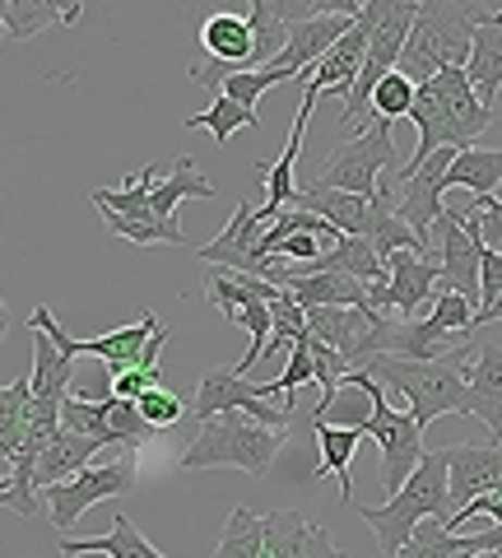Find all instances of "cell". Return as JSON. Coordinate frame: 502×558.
<instances>
[{
    "label": "cell",
    "mask_w": 502,
    "mask_h": 558,
    "mask_svg": "<svg viewBox=\"0 0 502 558\" xmlns=\"http://www.w3.org/2000/svg\"><path fill=\"white\" fill-rule=\"evenodd\" d=\"M475 340L461 344L456 354L432 359V363H409V359H372L368 373L382 381L387 391H395L409 405V414L419 418V428H428L442 414H470V381H465V363H475Z\"/></svg>",
    "instance_id": "obj_1"
},
{
    "label": "cell",
    "mask_w": 502,
    "mask_h": 558,
    "mask_svg": "<svg viewBox=\"0 0 502 558\" xmlns=\"http://www.w3.org/2000/svg\"><path fill=\"white\" fill-rule=\"evenodd\" d=\"M452 517H456V508H452V470H446L442 451H428L424 465L414 470L401 494L387 498L382 508H363V526H372L382 554L395 558L414 539V531H419L424 521H442V526H452Z\"/></svg>",
    "instance_id": "obj_2"
},
{
    "label": "cell",
    "mask_w": 502,
    "mask_h": 558,
    "mask_svg": "<svg viewBox=\"0 0 502 558\" xmlns=\"http://www.w3.org/2000/svg\"><path fill=\"white\" fill-rule=\"evenodd\" d=\"M483 20H489L483 10L446 5V0H428V5H419L409 47L401 57V75L414 80V84H428V80H438L442 70H470L475 28Z\"/></svg>",
    "instance_id": "obj_3"
},
{
    "label": "cell",
    "mask_w": 502,
    "mask_h": 558,
    "mask_svg": "<svg viewBox=\"0 0 502 558\" xmlns=\"http://www.w3.org/2000/svg\"><path fill=\"white\" fill-rule=\"evenodd\" d=\"M284 442V428H266L252 414H219L200 424L196 442L182 451V470H242L252 480H266Z\"/></svg>",
    "instance_id": "obj_4"
},
{
    "label": "cell",
    "mask_w": 502,
    "mask_h": 558,
    "mask_svg": "<svg viewBox=\"0 0 502 558\" xmlns=\"http://www.w3.org/2000/svg\"><path fill=\"white\" fill-rule=\"evenodd\" d=\"M382 172H405L401 154L391 145V121H368L358 135H350L344 145L331 149V159L321 163L317 172V186H331V191H350V196H363L372 201L377 191V178Z\"/></svg>",
    "instance_id": "obj_5"
},
{
    "label": "cell",
    "mask_w": 502,
    "mask_h": 558,
    "mask_svg": "<svg viewBox=\"0 0 502 558\" xmlns=\"http://www.w3.org/2000/svg\"><path fill=\"white\" fill-rule=\"evenodd\" d=\"M368 438L382 447V484H387V498H395L401 488L409 484V475L424 465V428L405 405H395L391 391L372 377V418H368Z\"/></svg>",
    "instance_id": "obj_6"
},
{
    "label": "cell",
    "mask_w": 502,
    "mask_h": 558,
    "mask_svg": "<svg viewBox=\"0 0 502 558\" xmlns=\"http://www.w3.org/2000/svg\"><path fill=\"white\" fill-rule=\"evenodd\" d=\"M140 488V475H135V461L131 451H121L117 461H102V465H89L79 470L75 480H65L57 488H42V502H47V517L51 526L61 535L75 531V521L94 508V502H108V498H126Z\"/></svg>",
    "instance_id": "obj_7"
},
{
    "label": "cell",
    "mask_w": 502,
    "mask_h": 558,
    "mask_svg": "<svg viewBox=\"0 0 502 558\" xmlns=\"http://www.w3.org/2000/svg\"><path fill=\"white\" fill-rule=\"evenodd\" d=\"M192 414H196V424H210V418H219V414H252L256 424H266V428H284L293 410L270 405V400L261 396V387L247 381L237 368H215V373H205L196 381Z\"/></svg>",
    "instance_id": "obj_8"
},
{
    "label": "cell",
    "mask_w": 502,
    "mask_h": 558,
    "mask_svg": "<svg viewBox=\"0 0 502 558\" xmlns=\"http://www.w3.org/2000/svg\"><path fill=\"white\" fill-rule=\"evenodd\" d=\"M261 209H256L252 196H242L237 209H233V219L223 223V233L215 242H205V247L196 252L205 266H215V270H233V275H256V279H266V256H261Z\"/></svg>",
    "instance_id": "obj_9"
},
{
    "label": "cell",
    "mask_w": 502,
    "mask_h": 558,
    "mask_svg": "<svg viewBox=\"0 0 502 558\" xmlns=\"http://www.w3.org/2000/svg\"><path fill=\"white\" fill-rule=\"evenodd\" d=\"M391 266V279L387 284H372V312H401V322H414V312H419L428 299L438 303L442 293V266L438 260H428L419 252H401L387 260Z\"/></svg>",
    "instance_id": "obj_10"
},
{
    "label": "cell",
    "mask_w": 502,
    "mask_h": 558,
    "mask_svg": "<svg viewBox=\"0 0 502 558\" xmlns=\"http://www.w3.org/2000/svg\"><path fill=\"white\" fill-rule=\"evenodd\" d=\"M461 149H438L424 168H414L409 178H401V196H395V209H401V219L414 229V238L432 247V229H438V219L446 215L442 205V191H446V172H452Z\"/></svg>",
    "instance_id": "obj_11"
},
{
    "label": "cell",
    "mask_w": 502,
    "mask_h": 558,
    "mask_svg": "<svg viewBox=\"0 0 502 558\" xmlns=\"http://www.w3.org/2000/svg\"><path fill=\"white\" fill-rule=\"evenodd\" d=\"M446 470H452V508L465 512L475 498L502 488V442H456L442 447Z\"/></svg>",
    "instance_id": "obj_12"
},
{
    "label": "cell",
    "mask_w": 502,
    "mask_h": 558,
    "mask_svg": "<svg viewBox=\"0 0 502 558\" xmlns=\"http://www.w3.org/2000/svg\"><path fill=\"white\" fill-rule=\"evenodd\" d=\"M438 252H442V293H461V299H479V260L483 247L461 229V219L446 209L438 219Z\"/></svg>",
    "instance_id": "obj_13"
},
{
    "label": "cell",
    "mask_w": 502,
    "mask_h": 558,
    "mask_svg": "<svg viewBox=\"0 0 502 558\" xmlns=\"http://www.w3.org/2000/svg\"><path fill=\"white\" fill-rule=\"evenodd\" d=\"M465 381H470V414L489 424L493 442H502V344L498 340H479Z\"/></svg>",
    "instance_id": "obj_14"
},
{
    "label": "cell",
    "mask_w": 502,
    "mask_h": 558,
    "mask_svg": "<svg viewBox=\"0 0 502 558\" xmlns=\"http://www.w3.org/2000/svg\"><path fill=\"white\" fill-rule=\"evenodd\" d=\"M293 209H311V215L331 219L344 238H368L377 196L363 201V196H350V191H331V186L307 182V186H298V201H293Z\"/></svg>",
    "instance_id": "obj_15"
},
{
    "label": "cell",
    "mask_w": 502,
    "mask_h": 558,
    "mask_svg": "<svg viewBox=\"0 0 502 558\" xmlns=\"http://www.w3.org/2000/svg\"><path fill=\"white\" fill-rule=\"evenodd\" d=\"M192 80L205 84L210 94H229L233 102H242V108H252L256 112V102H261L270 89H280V84H293L280 65H270V70H229V65H196L192 70Z\"/></svg>",
    "instance_id": "obj_16"
},
{
    "label": "cell",
    "mask_w": 502,
    "mask_h": 558,
    "mask_svg": "<svg viewBox=\"0 0 502 558\" xmlns=\"http://www.w3.org/2000/svg\"><path fill=\"white\" fill-rule=\"evenodd\" d=\"M502 549V531H475V535H452L442 521H424L414 531L409 545L395 554V558H479V554H493Z\"/></svg>",
    "instance_id": "obj_17"
},
{
    "label": "cell",
    "mask_w": 502,
    "mask_h": 558,
    "mask_svg": "<svg viewBox=\"0 0 502 558\" xmlns=\"http://www.w3.org/2000/svg\"><path fill=\"white\" fill-rule=\"evenodd\" d=\"M200 47L215 57V65H229V70H252L256 61V33L247 14H210L200 24Z\"/></svg>",
    "instance_id": "obj_18"
},
{
    "label": "cell",
    "mask_w": 502,
    "mask_h": 558,
    "mask_svg": "<svg viewBox=\"0 0 502 558\" xmlns=\"http://www.w3.org/2000/svg\"><path fill=\"white\" fill-rule=\"evenodd\" d=\"M368 418H372V373L368 368L350 373L311 410V424H331V428H368Z\"/></svg>",
    "instance_id": "obj_19"
},
{
    "label": "cell",
    "mask_w": 502,
    "mask_h": 558,
    "mask_svg": "<svg viewBox=\"0 0 502 558\" xmlns=\"http://www.w3.org/2000/svg\"><path fill=\"white\" fill-rule=\"evenodd\" d=\"M33 400H51V405H65L75 391V359H65L57 344H51V336H42V330H33Z\"/></svg>",
    "instance_id": "obj_20"
},
{
    "label": "cell",
    "mask_w": 502,
    "mask_h": 558,
    "mask_svg": "<svg viewBox=\"0 0 502 558\" xmlns=\"http://www.w3.org/2000/svg\"><path fill=\"white\" fill-rule=\"evenodd\" d=\"M311 433H317V451H321V465H317V475H335L340 480V502L344 508H358L354 502V451L358 442L368 438L363 428H331V424H311Z\"/></svg>",
    "instance_id": "obj_21"
},
{
    "label": "cell",
    "mask_w": 502,
    "mask_h": 558,
    "mask_svg": "<svg viewBox=\"0 0 502 558\" xmlns=\"http://www.w3.org/2000/svg\"><path fill=\"white\" fill-rule=\"evenodd\" d=\"M98 451H102V442L79 438V433L61 428L57 438H51V447L42 451L38 475H33V480H38V494H42V488H57V484H65V480H75L79 470H89Z\"/></svg>",
    "instance_id": "obj_22"
},
{
    "label": "cell",
    "mask_w": 502,
    "mask_h": 558,
    "mask_svg": "<svg viewBox=\"0 0 502 558\" xmlns=\"http://www.w3.org/2000/svg\"><path fill=\"white\" fill-rule=\"evenodd\" d=\"M172 163H145L140 172H131L126 186H94L89 201L98 205V215H121V219H145L149 215V201L159 191V172Z\"/></svg>",
    "instance_id": "obj_23"
},
{
    "label": "cell",
    "mask_w": 502,
    "mask_h": 558,
    "mask_svg": "<svg viewBox=\"0 0 502 558\" xmlns=\"http://www.w3.org/2000/svg\"><path fill=\"white\" fill-rule=\"evenodd\" d=\"M280 293H284V289H274L270 279L233 275V270H210V279H205V299H210L229 322H237L256 299H261V303H274Z\"/></svg>",
    "instance_id": "obj_24"
},
{
    "label": "cell",
    "mask_w": 502,
    "mask_h": 558,
    "mask_svg": "<svg viewBox=\"0 0 502 558\" xmlns=\"http://www.w3.org/2000/svg\"><path fill=\"white\" fill-rule=\"evenodd\" d=\"M465 75H470L479 102L493 108V98L502 89V10L489 14V20L475 28V57H470V70H465Z\"/></svg>",
    "instance_id": "obj_25"
},
{
    "label": "cell",
    "mask_w": 502,
    "mask_h": 558,
    "mask_svg": "<svg viewBox=\"0 0 502 558\" xmlns=\"http://www.w3.org/2000/svg\"><path fill=\"white\" fill-rule=\"evenodd\" d=\"M79 14H84L79 0H71V5H61V0H5V5H0V20H5L10 38H38L42 28L75 24Z\"/></svg>",
    "instance_id": "obj_26"
},
{
    "label": "cell",
    "mask_w": 502,
    "mask_h": 558,
    "mask_svg": "<svg viewBox=\"0 0 502 558\" xmlns=\"http://www.w3.org/2000/svg\"><path fill=\"white\" fill-rule=\"evenodd\" d=\"M182 201H215V182L200 178V168L192 154H182L177 163H172V172L159 182V191H154L149 201V215L154 219H177V205Z\"/></svg>",
    "instance_id": "obj_27"
},
{
    "label": "cell",
    "mask_w": 502,
    "mask_h": 558,
    "mask_svg": "<svg viewBox=\"0 0 502 558\" xmlns=\"http://www.w3.org/2000/svg\"><path fill=\"white\" fill-rule=\"evenodd\" d=\"M61 554H108V558H168L149 545V539L135 531V521L126 512H117L108 535H89V539H61Z\"/></svg>",
    "instance_id": "obj_28"
},
{
    "label": "cell",
    "mask_w": 502,
    "mask_h": 558,
    "mask_svg": "<svg viewBox=\"0 0 502 558\" xmlns=\"http://www.w3.org/2000/svg\"><path fill=\"white\" fill-rule=\"evenodd\" d=\"M303 270L354 275V279H363V284H387V279H391V266L377 256V247H372L368 238H344L335 252H326L321 260H311V266H303Z\"/></svg>",
    "instance_id": "obj_29"
},
{
    "label": "cell",
    "mask_w": 502,
    "mask_h": 558,
    "mask_svg": "<svg viewBox=\"0 0 502 558\" xmlns=\"http://www.w3.org/2000/svg\"><path fill=\"white\" fill-rule=\"evenodd\" d=\"M502 182V149H461L452 172H446V186H465L475 201H493V186Z\"/></svg>",
    "instance_id": "obj_30"
},
{
    "label": "cell",
    "mask_w": 502,
    "mask_h": 558,
    "mask_svg": "<svg viewBox=\"0 0 502 558\" xmlns=\"http://www.w3.org/2000/svg\"><path fill=\"white\" fill-rule=\"evenodd\" d=\"M261 131V117H256L252 108H242V102H233L229 94H215V102L205 112H196V117H186V131H210L219 145H229V140L237 135V131Z\"/></svg>",
    "instance_id": "obj_31"
},
{
    "label": "cell",
    "mask_w": 502,
    "mask_h": 558,
    "mask_svg": "<svg viewBox=\"0 0 502 558\" xmlns=\"http://www.w3.org/2000/svg\"><path fill=\"white\" fill-rule=\"evenodd\" d=\"M28 405H33V381L14 377L0 391V461H10L24 447V424H28Z\"/></svg>",
    "instance_id": "obj_32"
},
{
    "label": "cell",
    "mask_w": 502,
    "mask_h": 558,
    "mask_svg": "<svg viewBox=\"0 0 502 558\" xmlns=\"http://www.w3.org/2000/svg\"><path fill=\"white\" fill-rule=\"evenodd\" d=\"M266 554V517H252V508H233L223 526L215 558H261Z\"/></svg>",
    "instance_id": "obj_33"
},
{
    "label": "cell",
    "mask_w": 502,
    "mask_h": 558,
    "mask_svg": "<svg viewBox=\"0 0 502 558\" xmlns=\"http://www.w3.org/2000/svg\"><path fill=\"white\" fill-rule=\"evenodd\" d=\"M102 223L117 233V238H126L135 242V247H182L186 233H182V223L177 219H121V215H102Z\"/></svg>",
    "instance_id": "obj_34"
},
{
    "label": "cell",
    "mask_w": 502,
    "mask_h": 558,
    "mask_svg": "<svg viewBox=\"0 0 502 558\" xmlns=\"http://www.w3.org/2000/svg\"><path fill=\"white\" fill-rule=\"evenodd\" d=\"M307 535H311V526L303 521V512L274 508V512L266 517V554H261V558H303Z\"/></svg>",
    "instance_id": "obj_35"
},
{
    "label": "cell",
    "mask_w": 502,
    "mask_h": 558,
    "mask_svg": "<svg viewBox=\"0 0 502 558\" xmlns=\"http://www.w3.org/2000/svg\"><path fill=\"white\" fill-rule=\"evenodd\" d=\"M307 336H311V330H307ZM307 381H317V368H311V349H307V340H298V344L289 349V368L274 377V381H266L261 396L270 400V405L284 396V410H293V391L307 387Z\"/></svg>",
    "instance_id": "obj_36"
},
{
    "label": "cell",
    "mask_w": 502,
    "mask_h": 558,
    "mask_svg": "<svg viewBox=\"0 0 502 558\" xmlns=\"http://www.w3.org/2000/svg\"><path fill=\"white\" fill-rule=\"evenodd\" d=\"M61 424L79 433V438H94L102 447H117V433L108 424V405H94V400H65V410H61Z\"/></svg>",
    "instance_id": "obj_37"
},
{
    "label": "cell",
    "mask_w": 502,
    "mask_h": 558,
    "mask_svg": "<svg viewBox=\"0 0 502 558\" xmlns=\"http://www.w3.org/2000/svg\"><path fill=\"white\" fill-rule=\"evenodd\" d=\"M414 94H419V84L414 80H405L401 70L395 75H387L382 84H377V94H372V117L377 121H401V117H409L414 112Z\"/></svg>",
    "instance_id": "obj_38"
},
{
    "label": "cell",
    "mask_w": 502,
    "mask_h": 558,
    "mask_svg": "<svg viewBox=\"0 0 502 558\" xmlns=\"http://www.w3.org/2000/svg\"><path fill=\"white\" fill-rule=\"evenodd\" d=\"M108 424H112V433H117V447H121V451H131V447H140L145 438H154V424L140 414V405H135V400L112 396V400H108Z\"/></svg>",
    "instance_id": "obj_39"
},
{
    "label": "cell",
    "mask_w": 502,
    "mask_h": 558,
    "mask_svg": "<svg viewBox=\"0 0 502 558\" xmlns=\"http://www.w3.org/2000/svg\"><path fill=\"white\" fill-rule=\"evenodd\" d=\"M428 317L438 322L446 336H470V330H475V317H479V307H475L470 299H461V293H438V303H432Z\"/></svg>",
    "instance_id": "obj_40"
},
{
    "label": "cell",
    "mask_w": 502,
    "mask_h": 558,
    "mask_svg": "<svg viewBox=\"0 0 502 558\" xmlns=\"http://www.w3.org/2000/svg\"><path fill=\"white\" fill-rule=\"evenodd\" d=\"M135 405H140V414H145L149 424H154V433L172 428V424H177V418L186 414L182 396H177V391H168V387H154V391H145L140 400H135Z\"/></svg>",
    "instance_id": "obj_41"
},
{
    "label": "cell",
    "mask_w": 502,
    "mask_h": 558,
    "mask_svg": "<svg viewBox=\"0 0 502 558\" xmlns=\"http://www.w3.org/2000/svg\"><path fill=\"white\" fill-rule=\"evenodd\" d=\"M154 387H163L159 368H131V373H117V377H112V391H117L121 400H140V396L154 391Z\"/></svg>",
    "instance_id": "obj_42"
},
{
    "label": "cell",
    "mask_w": 502,
    "mask_h": 558,
    "mask_svg": "<svg viewBox=\"0 0 502 558\" xmlns=\"http://www.w3.org/2000/svg\"><path fill=\"white\" fill-rule=\"evenodd\" d=\"M498 293H502V252L483 247V260H479V307H489Z\"/></svg>",
    "instance_id": "obj_43"
},
{
    "label": "cell",
    "mask_w": 502,
    "mask_h": 558,
    "mask_svg": "<svg viewBox=\"0 0 502 558\" xmlns=\"http://www.w3.org/2000/svg\"><path fill=\"white\" fill-rule=\"evenodd\" d=\"M479 512H483V517H493V526L502 531V488H498V494H483V498H475L470 508L452 517V526H446V531H452V535H461V526H465V521H475Z\"/></svg>",
    "instance_id": "obj_44"
},
{
    "label": "cell",
    "mask_w": 502,
    "mask_h": 558,
    "mask_svg": "<svg viewBox=\"0 0 502 558\" xmlns=\"http://www.w3.org/2000/svg\"><path fill=\"white\" fill-rule=\"evenodd\" d=\"M479 242L502 252V201H479Z\"/></svg>",
    "instance_id": "obj_45"
},
{
    "label": "cell",
    "mask_w": 502,
    "mask_h": 558,
    "mask_svg": "<svg viewBox=\"0 0 502 558\" xmlns=\"http://www.w3.org/2000/svg\"><path fill=\"white\" fill-rule=\"evenodd\" d=\"M303 558H344V549L335 545V539H331V531H326V526H311Z\"/></svg>",
    "instance_id": "obj_46"
},
{
    "label": "cell",
    "mask_w": 502,
    "mask_h": 558,
    "mask_svg": "<svg viewBox=\"0 0 502 558\" xmlns=\"http://www.w3.org/2000/svg\"><path fill=\"white\" fill-rule=\"evenodd\" d=\"M493 322H502V293H498V299H493L489 307H479V317H475V330H479V326H493ZM475 330H470V336H475Z\"/></svg>",
    "instance_id": "obj_47"
},
{
    "label": "cell",
    "mask_w": 502,
    "mask_h": 558,
    "mask_svg": "<svg viewBox=\"0 0 502 558\" xmlns=\"http://www.w3.org/2000/svg\"><path fill=\"white\" fill-rule=\"evenodd\" d=\"M479 558H502V549H493V554H479Z\"/></svg>",
    "instance_id": "obj_48"
},
{
    "label": "cell",
    "mask_w": 502,
    "mask_h": 558,
    "mask_svg": "<svg viewBox=\"0 0 502 558\" xmlns=\"http://www.w3.org/2000/svg\"><path fill=\"white\" fill-rule=\"evenodd\" d=\"M61 558H79V554H61Z\"/></svg>",
    "instance_id": "obj_49"
}]
</instances>
